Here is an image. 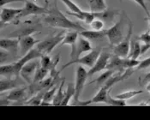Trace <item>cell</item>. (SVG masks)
Here are the masks:
<instances>
[{
  "label": "cell",
  "instance_id": "6da1fadb",
  "mask_svg": "<svg viewBox=\"0 0 150 120\" xmlns=\"http://www.w3.org/2000/svg\"><path fill=\"white\" fill-rule=\"evenodd\" d=\"M45 22L51 27L54 28H61L78 32L86 30V28H84L79 23L70 21L58 10L56 0H54V4L51 7L48 14L45 17Z\"/></svg>",
  "mask_w": 150,
  "mask_h": 120
},
{
  "label": "cell",
  "instance_id": "7a4b0ae2",
  "mask_svg": "<svg viewBox=\"0 0 150 120\" xmlns=\"http://www.w3.org/2000/svg\"><path fill=\"white\" fill-rule=\"evenodd\" d=\"M124 24L125 18L122 16L112 27L106 29V36L112 46H117L125 38L124 35Z\"/></svg>",
  "mask_w": 150,
  "mask_h": 120
},
{
  "label": "cell",
  "instance_id": "3957f363",
  "mask_svg": "<svg viewBox=\"0 0 150 120\" xmlns=\"http://www.w3.org/2000/svg\"><path fill=\"white\" fill-rule=\"evenodd\" d=\"M64 31H62L61 33H58L55 35L48 36L42 41H40L37 44L36 48L43 55H45V54L49 55L54 50V48L61 43V41L64 39Z\"/></svg>",
  "mask_w": 150,
  "mask_h": 120
},
{
  "label": "cell",
  "instance_id": "277c9868",
  "mask_svg": "<svg viewBox=\"0 0 150 120\" xmlns=\"http://www.w3.org/2000/svg\"><path fill=\"white\" fill-rule=\"evenodd\" d=\"M100 52H101V49H100V47L93 48L92 50L90 51V52L88 53L87 55H85V56H83V57H81V58H78V59H76L70 60L69 62L66 63V64L62 67V69L60 70V71H62L63 70L66 69L67 67H69V66L72 65V64H82V65H86V66H88V67L91 68V67L93 66V64H95L96 60L98 59V58H99Z\"/></svg>",
  "mask_w": 150,
  "mask_h": 120
},
{
  "label": "cell",
  "instance_id": "5b68a950",
  "mask_svg": "<svg viewBox=\"0 0 150 120\" xmlns=\"http://www.w3.org/2000/svg\"><path fill=\"white\" fill-rule=\"evenodd\" d=\"M132 28L133 25L131 21L129 19V29L125 38L117 46H114L113 48V53L116 56H118L120 58H127L129 52L130 48V42H131V35H132Z\"/></svg>",
  "mask_w": 150,
  "mask_h": 120
},
{
  "label": "cell",
  "instance_id": "8992f818",
  "mask_svg": "<svg viewBox=\"0 0 150 120\" xmlns=\"http://www.w3.org/2000/svg\"><path fill=\"white\" fill-rule=\"evenodd\" d=\"M88 76H89L88 72L82 66L77 67L76 72V82H75V96H74L75 101L79 100Z\"/></svg>",
  "mask_w": 150,
  "mask_h": 120
},
{
  "label": "cell",
  "instance_id": "52a82bcc",
  "mask_svg": "<svg viewBox=\"0 0 150 120\" xmlns=\"http://www.w3.org/2000/svg\"><path fill=\"white\" fill-rule=\"evenodd\" d=\"M49 10L46 7H42L32 1H26L23 11L17 18H23L30 15H47Z\"/></svg>",
  "mask_w": 150,
  "mask_h": 120
},
{
  "label": "cell",
  "instance_id": "ba28073f",
  "mask_svg": "<svg viewBox=\"0 0 150 120\" xmlns=\"http://www.w3.org/2000/svg\"><path fill=\"white\" fill-rule=\"evenodd\" d=\"M92 49V46H91L90 42L88 41V40H87L86 38L81 36V38H78L75 47L71 50L70 59H76L80 58V55L81 53H83L85 52H90Z\"/></svg>",
  "mask_w": 150,
  "mask_h": 120
},
{
  "label": "cell",
  "instance_id": "9c48e42d",
  "mask_svg": "<svg viewBox=\"0 0 150 120\" xmlns=\"http://www.w3.org/2000/svg\"><path fill=\"white\" fill-rule=\"evenodd\" d=\"M111 54L109 52H101L98 59L96 60L95 64H93V66L90 68V70L88 71V76H93L95 73L100 71H102L106 69L107 64L109 63V60L111 59Z\"/></svg>",
  "mask_w": 150,
  "mask_h": 120
},
{
  "label": "cell",
  "instance_id": "30bf717a",
  "mask_svg": "<svg viewBox=\"0 0 150 120\" xmlns=\"http://www.w3.org/2000/svg\"><path fill=\"white\" fill-rule=\"evenodd\" d=\"M42 56H43V54L37 48H33L32 50H30L27 54L23 56V58L21 59H19L15 63V67H16V72L18 73V75L20 74L22 68L27 63L35 59H40Z\"/></svg>",
  "mask_w": 150,
  "mask_h": 120
},
{
  "label": "cell",
  "instance_id": "8fae6325",
  "mask_svg": "<svg viewBox=\"0 0 150 120\" xmlns=\"http://www.w3.org/2000/svg\"><path fill=\"white\" fill-rule=\"evenodd\" d=\"M39 63L36 61H30L27 63L21 70L20 75L27 83H33L34 81V76H35V71L37 68L39 67Z\"/></svg>",
  "mask_w": 150,
  "mask_h": 120
},
{
  "label": "cell",
  "instance_id": "7c38bea8",
  "mask_svg": "<svg viewBox=\"0 0 150 120\" xmlns=\"http://www.w3.org/2000/svg\"><path fill=\"white\" fill-rule=\"evenodd\" d=\"M40 40H35L33 36L28 35L22 37L19 39V52L22 56L27 54L30 50H32L36 44H38Z\"/></svg>",
  "mask_w": 150,
  "mask_h": 120
},
{
  "label": "cell",
  "instance_id": "4fadbf2b",
  "mask_svg": "<svg viewBox=\"0 0 150 120\" xmlns=\"http://www.w3.org/2000/svg\"><path fill=\"white\" fill-rule=\"evenodd\" d=\"M133 72H134V68H129V69H126L123 73H117L116 76L112 75L103 86H105L108 89H111L115 84L123 82L126 78L129 77L133 74Z\"/></svg>",
  "mask_w": 150,
  "mask_h": 120
},
{
  "label": "cell",
  "instance_id": "5bb4252c",
  "mask_svg": "<svg viewBox=\"0 0 150 120\" xmlns=\"http://www.w3.org/2000/svg\"><path fill=\"white\" fill-rule=\"evenodd\" d=\"M25 85V83L18 78V76H16L12 79V77H7L5 80L1 79L0 81V92L4 93L8 90H12L16 88H19L21 86Z\"/></svg>",
  "mask_w": 150,
  "mask_h": 120
},
{
  "label": "cell",
  "instance_id": "9a60e30c",
  "mask_svg": "<svg viewBox=\"0 0 150 120\" xmlns=\"http://www.w3.org/2000/svg\"><path fill=\"white\" fill-rule=\"evenodd\" d=\"M23 11V8L21 9H13V8H3L1 9V24L2 26L4 24L11 23L15 18H17V16L20 15V13Z\"/></svg>",
  "mask_w": 150,
  "mask_h": 120
},
{
  "label": "cell",
  "instance_id": "2e32d148",
  "mask_svg": "<svg viewBox=\"0 0 150 120\" xmlns=\"http://www.w3.org/2000/svg\"><path fill=\"white\" fill-rule=\"evenodd\" d=\"M0 47L1 49L6 51L7 52L16 54L19 51V39H4L0 40Z\"/></svg>",
  "mask_w": 150,
  "mask_h": 120
},
{
  "label": "cell",
  "instance_id": "e0dca14e",
  "mask_svg": "<svg viewBox=\"0 0 150 120\" xmlns=\"http://www.w3.org/2000/svg\"><path fill=\"white\" fill-rule=\"evenodd\" d=\"M78 35H79V32L78 31H69V32H67L64 36V39L63 40L61 41V43L59 44L60 47H63L64 45H68V46H70L71 47V50L73 48L75 47L76 44V41L78 40Z\"/></svg>",
  "mask_w": 150,
  "mask_h": 120
},
{
  "label": "cell",
  "instance_id": "ac0fdd59",
  "mask_svg": "<svg viewBox=\"0 0 150 120\" xmlns=\"http://www.w3.org/2000/svg\"><path fill=\"white\" fill-rule=\"evenodd\" d=\"M111 89L106 88L105 86L100 87L99 92L96 94V95L93 97L90 100L91 104L92 103H105L107 104L108 102V93L110 92Z\"/></svg>",
  "mask_w": 150,
  "mask_h": 120
},
{
  "label": "cell",
  "instance_id": "d6986e66",
  "mask_svg": "<svg viewBox=\"0 0 150 120\" xmlns=\"http://www.w3.org/2000/svg\"><path fill=\"white\" fill-rule=\"evenodd\" d=\"M26 88L25 87H19L12 89L11 93L6 96V100L9 101H18L23 100L26 95Z\"/></svg>",
  "mask_w": 150,
  "mask_h": 120
},
{
  "label": "cell",
  "instance_id": "ffe728a7",
  "mask_svg": "<svg viewBox=\"0 0 150 120\" xmlns=\"http://www.w3.org/2000/svg\"><path fill=\"white\" fill-rule=\"evenodd\" d=\"M79 35L84 38H86L87 40H99V39H102L105 36H106V30H100V31H96V30H84L79 32Z\"/></svg>",
  "mask_w": 150,
  "mask_h": 120
},
{
  "label": "cell",
  "instance_id": "44dd1931",
  "mask_svg": "<svg viewBox=\"0 0 150 120\" xmlns=\"http://www.w3.org/2000/svg\"><path fill=\"white\" fill-rule=\"evenodd\" d=\"M0 74L2 76L6 77H16L19 76L16 70L15 63L10 64H2L0 66Z\"/></svg>",
  "mask_w": 150,
  "mask_h": 120
},
{
  "label": "cell",
  "instance_id": "7402d4cb",
  "mask_svg": "<svg viewBox=\"0 0 150 120\" xmlns=\"http://www.w3.org/2000/svg\"><path fill=\"white\" fill-rule=\"evenodd\" d=\"M141 55V44L137 39H134L130 42V48L128 58L137 59Z\"/></svg>",
  "mask_w": 150,
  "mask_h": 120
},
{
  "label": "cell",
  "instance_id": "603a6c76",
  "mask_svg": "<svg viewBox=\"0 0 150 120\" xmlns=\"http://www.w3.org/2000/svg\"><path fill=\"white\" fill-rule=\"evenodd\" d=\"M89 11L102 12L106 11V4L105 0H88Z\"/></svg>",
  "mask_w": 150,
  "mask_h": 120
},
{
  "label": "cell",
  "instance_id": "cb8c5ba5",
  "mask_svg": "<svg viewBox=\"0 0 150 120\" xmlns=\"http://www.w3.org/2000/svg\"><path fill=\"white\" fill-rule=\"evenodd\" d=\"M114 73H115V71H112V70H107L106 71L103 72L100 76H98L97 79H95V80H93V82H91V83H95L98 87H101V86H103V85L108 81V79H109Z\"/></svg>",
  "mask_w": 150,
  "mask_h": 120
},
{
  "label": "cell",
  "instance_id": "d4e9b609",
  "mask_svg": "<svg viewBox=\"0 0 150 120\" xmlns=\"http://www.w3.org/2000/svg\"><path fill=\"white\" fill-rule=\"evenodd\" d=\"M75 96V85L72 83H69L67 86V89L64 92V99L61 103V106H67L69 105V100L74 98Z\"/></svg>",
  "mask_w": 150,
  "mask_h": 120
},
{
  "label": "cell",
  "instance_id": "484cf974",
  "mask_svg": "<svg viewBox=\"0 0 150 120\" xmlns=\"http://www.w3.org/2000/svg\"><path fill=\"white\" fill-rule=\"evenodd\" d=\"M35 30L36 29H35V28H21L19 30H16L14 33H11L9 36L11 38L12 37V38H18V39H20V38L24 37V36L30 35L32 33L35 32Z\"/></svg>",
  "mask_w": 150,
  "mask_h": 120
},
{
  "label": "cell",
  "instance_id": "4316f807",
  "mask_svg": "<svg viewBox=\"0 0 150 120\" xmlns=\"http://www.w3.org/2000/svg\"><path fill=\"white\" fill-rule=\"evenodd\" d=\"M50 71L48 69H46L45 67H42L41 65L39 66L36 70L34 76V81L33 83H39L41 82L43 80H45V78L46 77V76L48 75V72Z\"/></svg>",
  "mask_w": 150,
  "mask_h": 120
},
{
  "label": "cell",
  "instance_id": "83f0119b",
  "mask_svg": "<svg viewBox=\"0 0 150 120\" xmlns=\"http://www.w3.org/2000/svg\"><path fill=\"white\" fill-rule=\"evenodd\" d=\"M64 84V80L62 81L59 88H58V91H57L56 95L53 98V100H52V105L53 106H61V103L64 99V92L63 91Z\"/></svg>",
  "mask_w": 150,
  "mask_h": 120
},
{
  "label": "cell",
  "instance_id": "f1b7e54d",
  "mask_svg": "<svg viewBox=\"0 0 150 120\" xmlns=\"http://www.w3.org/2000/svg\"><path fill=\"white\" fill-rule=\"evenodd\" d=\"M143 91L142 90H129V91H126V92H124V93H121L119 95H117L115 96L116 98L117 99H120V100H128L135 96L138 95L142 94Z\"/></svg>",
  "mask_w": 150,
  "mask_h": 120
},
{
  "label": "cell",
  "instance_id": "f546056e",
  "mask_svg": "<svg viewBox=\"0 0 150 120\" xmlns=\"http://www.w3.org/2000/svg\"><path fill=\"white\" fill-rule=\"evenodd\" d=\"M57 89H58V86H54L52 88L48 89L46 92H45V95H44V97H43V101L52 103L53 98H54V96L57 93Z\"/></svg>",
  "mask_w": 150,
  "mask_h": 120
},
{
  "label": "cell",
  "instance_id": "4dcf8cb0",
  "mask_svg": "<svg viewBox=\"0 0 150 120\" xmlns=\"http://www.w3.org/2000/svg\"><path fill=\"white\" fill-rule=\"evenodd\" d=\"M126 100H120L117 98H112V96L110 95V94L108 93V102L107 105L109 106H115V107H125L126 106Z\"/></svg>",
  "mask_w": 150,
  "mask_h": 120
},
{
  "label": "cell",
  "instance_id": "1f68e13d",
  "mask_svg": "<svg viewBox=\"0 0 150 120\" xmlns=\"http://www.w3.org/2000/svg\"><path fill=\"white\" fill-rule=\"evenodd\" d=\"M44 95H45V93L40 92V94H38L37 95L34 96L31 100L27 101L26 104L27 105H34V106H40V104L43 100Z\"/></svg>",
  "mask_w": 150,
  "mask_h": 120
},
{
  "label": "cell",
  "instance_id": "d6a6232c",
  "mask_svg": "<svg viewBox=\"0 0 150 120\" xmlns=\"http://www.w3.org/2000/svg\"><path fill=\"white\" fill-rule=\"evenodd\" d=\"M62 1L68 8L71 12H75V13H81L83 11L82 10H81L76 4H74V2H72L71 0H60Z\"/></svg>",
  "mask_w": 150,
  "mask_h": 120
},
{
  "label": "cell",
  "instance_id": "836d02e7",
  "mask_svg": "<svg viewBox=\"0 0 150 120\" xmlns=\"http://www.w3.org/2000/svg\"><path fill=\"white\" fill-rule=\"evenodd\" d=\"M105 23L102 19H100V18H96L93 21L92 23H90V26L92 28L93 30H96V31H100V30H102L103 28H104Z\"/></svg>",
  "mask_w": 150,
  "mask_h": 120
},
{
  "label": "cell",
  "instance_id": "e575fe53",
  "mask_svg": "<svg viewBox=\"0 0 150 120\" xmlns=\"http://www.w3.org/2000/svg\"><path fill=\"white\" fill-rule=\"evenodd\" d=\"M137 39L139 41H141L142 43L144 44H150V34L149 31H147L146 33L141 35L138 37H137Z\"/></svg>",
  "mask_w": 150,
  "mask_h": 120
},
{
  "label": "cell",
  "instance_id": "d590c367",
  "mask_svg": "<svg viewBox=\"0 0 150 120\" xmlns=\"http://www.w3.org/2000/svg\"><path fill=\"white\" fill-rule=\"evenodd\" d=\"M150 67V57L145 59L142 60L139 64V65L137 67V70H144Z\"/></svg>",
  "mask_w": 150,
  "mask_h": 120
},
{
  "label": "cell",
  "instance_id": "8d00e7d4",
  "mask_svg": "<svg viewBox=\"0 0 150 120\" xmlns=\"http://www.w3.org/2000/svg\"><path fill=\"white\" fill-rule=\"evenodd\" d=\"M119 1L122 2V1H124V0H119ZM133 1L136 2L140 7H142V8L143 9V11H145V13L148 15V16H149L150 13L149 11V10H148V7H147V5H146V4H145V1H144V0H133Z\"/></svg>",
  "mask_w": 150,
  "mask_h": 120
},
{
  "label": "cell",
  "instance_id": "74e56055",
  "mask_svg": "<svg viewBox=\"0 0 150 120\" xmlns=\"http://www.w3.org/2000/svg\"><path fill=\"white\" fill-rule=\"evenodd\" d=\"M139 83H140V85H142V86H146V85L150 83V72L145 74L143 76V77H141L140 78Z\"/></svg>",
  "mask_w": 150,
  "mask_h": 120
},
{
  "label": "cell",
  "instance_id": "f35d334b",
  "mask_svg": "<svg viewBox=\"0 0 150 120\" xmlns=\"http://www.w3.org/2000/svg\"><path fill=\"white\" fill-rule=\"evenodd\" d=\"M27 0H0V6L1 8L4 7V5L8 4H12V3H25Z\"/></svg>",
  "mask_w": 150,
  "mask_h": 120
},
{
  "label": "cell",
  "instance_id": "ab89813d",
  "mask_svg": "<svg viewBox=\"0 0 150 120\" xmlns=\"http://www.w3.org/2000/svg\"><path fill=\"white\" fill-rule=\"evenodd\" d=\"M150 49V44H144L142 43L141 45V55H143L144 53H146Z\"/></svg>",
  "mask_w": 150,
  "mask_h": 120
},
{
  "label": "cell",
  "instance_id": "60d3db41",
  "mask_svg": "<svg viewBox=\"0 0 150 120\" xmlns=\"http://www.w3.org/2000/svg\"><path fill=\"white\" fill-rule=\"evenodd\" d=\"M146 89H147L148 92H149L150 93V83L148 84V85H146Z\"/></svg>",
  "mask_w": 150,
  "mask_h": 120
},
{
  "label": "cell",
  "instance_id": "b9f144b4",
  "mask_svg": "<svg viewBox=\"0 0 150 120\" xmlns=\"http://www.w3.org/2000/svg\"><path fill=\"white\" fill-rule=\"evenodd\" d=\"M146 20H148V21H149V27H150V16H148V18H147Z\"/></svg>",
  "mask_w": 150,
  "mask_h": 120
},
{
  "label": "cell",
  "instance_id": "7bdbcfd3",
  "mask_svg": "<svg viewBox=\"0 0 150 120\" xmlns=\"http://www.w3.org/2000/svg\"><path fill=\"white\" fill-rule=\"evenodd\" d=\"M45 3H46V4H48V0H45Z\"/></svg>",
  "mask_w": 150,
  "mask_h": 120
}]
</instances>
